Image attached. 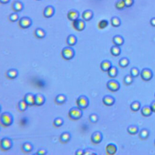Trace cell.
I'll return each mask as SVG.
<instances>
[{
	"label": "cell",
	"mask_w": 155,
	"mask_h": 155,
	"mask_svg": "<svg viewBox=\"0 0 155 155\" xmlns=\"http://www.w3.org/2000/svg\"><path fill=\"white\" fill-rule=\"evenodd\" d=\"M83 115V110L78 106L72 107L69 110V116L72 120H79L82 117Z\"/></svg>",
	"instance_id": "6da1fadb"
},
{
	"label": "cell",
	"mask_w": 155,
	"mask_h": 155,
	"mask_svg": "<svg viewBox=\"0 0 155 155\" xmlns=\"http://www.w3.org/2000/svg\"><path fill=\"white\" fill-rule=\"evenodd\" d=\"M61 54L63 58L66 60H70L75 57V51L71 47H65L62 50Z\"/></svg>",
	"instance_id": "7a4b0ae2"
},
{
	"label": "cell",
	"mask_w": 155,
	"mask_h": 155,
	"mask_svg": "<svg viewBox=\"0 0 155 155\" xmlns=\"http://www.w3.org/2000/svg\"><path fill=\"white\" fill-rule=\"evenodd\" d=\"M77 104L80 108L85 109L89 106V99L85 95H81L77 100Z\"/></svg>",
	"instance_id": "3957f363"
},
{
	"label": "cell",
	"mask_w": 155,
	"mask_h": 155,
	"mask_svg": "<svg viewBox=\"0 0 155 155\" xmlns=\"http://www.w3.org/2000/svg\"><path fill=\"white\" fill-rule=\"evenodd\" d=\"M140 75L142 79L145 81H149L152 79L153 73L152 70L148 68H145L140 72Z\"/></svg>",
	"instance_id": "277c9868"
},
{
	"label": "cell",
	"mask_w": 155,
	"mask_h": 155,
	"mask_svg": "<svg viewBox=\"0 0 155 155\" xmlns=\"http://www.w3.org/2000/svg\"><path fill=\"white\" fill-rule=\"evenodd\" d=\"M107 87L111 92H116L120 89L121 85L120 83L117 80L111 79L107 82Z\"/></svg>",
	"instance_id": "5b68a950"
},
{
	"label": "cell",
	"mask_w": 155,
	"mask_h": 155,
	"mask_svg": "<svg viewBox=\"0 0 155 155\" xmlns=\"http://www.w3.org/2000/svg\"><path fill=\"white\" fill-rule=\"evenodd\" d=\"M1 121L4 126H10L13 122L12 116L10 113L5 112L2 114L1 117Z\"/></svg>",
	"instance_id": "8992f818"
},
{
	"label": "cell",
	"mask_w": 155,
	"mask_h": 155,
	"mask_svg": "<svg viewBox=\"0 0 155 155\" xmlns=\"http://www.w3.org/2000/svg\"><path fill=\"white\" fill-rule=\"evenodd\" d=\"M19 24L20 28L23 29H27L31 26L32 21L29 17H24L20 19Z\"/></svg>",
	"instance_id": "52a82bcc"
},
{
	"label": "cell",
	"mask_w": 155,
	"mask_h": 155,
	"mask_svg": "<svg viewBox=\"0 0 155 155\" xmlns=\"http://www.w3.org/2000/svg\"><path fill=\"white\" fill-rule=\"evenodd\" d=\"M91 139L94 144L99 143L103 140V134L99 131H95L91 135Z\"/></svg>",
	"instance_id": "ba28073f"
},
{
	"label": "cell",
	"mask_w": 155,
	"mask_h": 155,
	"mask_svg": "<svg viewBox=\"0 0 155 155\" xmlns=\"http://www.w3.org/2000/svg\"><path fill=\"white\" fill-rule=\"evenodd\" d=\"M73 26L78 31H82L85 28V23L83 20L78 19L73 22Z\"/></svg>",
	"instance_id": "9c48e42d"
},
{
	"label": "cell",
	"mask_w": 155,
	"mask_h": 155,
	"mask_svg": "<svg viewBox=\"0 0 155 155\" xmlns=\"http://www.w3.org/2000/svg\"><path fill=\"white\" fill-rule=\"evenodd\" d=\"M79 17H80V13L75 9L70 10L67 14V17L68 19L72 22H74L78 19H79Z\"/></svg>",
	"instance_id": "30bf717a"
},
{
	"label": "cell",
	"mask_w": 155,
	"mask_h": 155,
	"mask_svg": "<svg viewBox=\"0 0 155 155\" xmlns=\"http://www.w3.org/2000/svg\"><path fill=\"white\" fill-rule=\"evenodd\" d=\"M46 102V98L41 93H37L35 95V105L37 106H41L44 104Z\"/></svg>",
	"instance_id": "8fae6325"
},
{
	"label": "cell",
	"mask_w": 155,
	"mask_h": 155,
	"mask_svg": "<svg viewBox=\"0 0 155 155\" xmlns=\"http://www.w3.org/2000/svg\"><path fill=\"white\" fill-rule=\"evenodd\" d=\"M115 99L111 95H106L103 98V103L107 106H111L115 103Z\"/></svg>",
	"instance_id": "7c38bea8"
},
{
	"label": "cell",
	"mask_w": 155,
	"mask_h": 155,
	"mask_svg": "<svg viewBox=\"0 0 155 155\" xmlns=\"http://www.w3.org/2000/svg\"><path fill=\"white\" fill-rule=\"evenodd\" d=\"M55 13V9L54 7L52 6H48L44 9V17L46 18H51L54 16Z\"/></svg>",
	"instance_id": "4fadbf2b"
},
{
	"label": "cell",
	"mask_w": 155,
	"mask_h": 155,
	"mask_svg": "<svg viewBox=\"0 0 155 155\" xmlns=\"http://www.w3.org/2000/svg\"><path fill=\"white\" fill-rule=\"evenodd\" d=\"M71 134L69 132H64L60 135V137H59V140L62 143L65 144L68 143L71 139Z\"/></svg>",
	"instance_id": "5bb4252c"
},
{
	"label": "cell",
	"mask_w": 155,
	"mask_h": 155,
	"mask_svg": "<svg viewBox=\"0 0 155 155\" xmlns=\"http://www.w3.org/2000/svg\"><path fill=\"white\" fill-rule=\"evenodd\" d=\"M117 150V147L115 144L109 143L106 147L107 154L112 155L115 154Z\"/></svg>",
	"instance_id": "9a60e30c"
},
{
	"label": "cell",
	"mask_w": 155,
	"mask_h": 155,
	"mask_svg": "<svg viewBox=\"0 0 155 155\" xmlns=\"http://www.w3.org/2000/svg\"><path fill=\"white\" fill-rule=\"evenodd\" d=\"M24 100L28 106H33L35 104V95L32 93L26 94Z\"/></svg>",
	"instance_id": "2e32d148"
},
{
	"label": "cell",
	"mask_w": 155,
	"mask_h": 155,
	"mask_svg": "<svg viewBox=\"0 0 155 155\" xmlns=\"http://www.w3.org/2000/svg\"><path fill=\"white\" fill-rule=\"evenodd\" d=\"M12 143L10 139L5 138L1 140V146L3 149H9L12 147Z\"/></svg>",
	"instance_id": "e0dca14e"
},
{
	"label": "cell",
	"mask_w": 155,
	"mask_h": 155,
	"mask_svg": "<svg viewBox=\"0 0 155 155\" xmlns=\"http://www.w3.org/2000/svg\"><path fill=\"white\" fill-rule=\"evenodd\" d=\"M93 13L92 11L90 10H87L83 13L82 18L86 21H89L93 17Z\"/></svg>",
	"instance_id": "ac0fdd59"
},
{
	"label": "cell",
	"mask_w": 155,
	"mask_h": 155,
	"mask_svg": "<svg viewBox=\"0 0 155 155\" xmlns=\"http://www.w3.org/2000/svg\"><path fill=\"white\" fill-rule=\"evenodd\" d=\"M12 7L14 11L16 12H21L23 9L24 5L22 1H16L13 4Z\"/></svg>",
	"instance_id": "d6986e66"
},
{
	"label": "cell",
	"mask_w": 155,
	"mask_h": 155,
	"mask_svg": "<svg viewBox=\"0 0 155 155\" xmlns=\"http://www.w3.org/2000/svg\"><path fill=\"white\" fill-rule=\"evenodd\" d=\"M112 63L109 60H104L101 63L100 67L102 71H108L111 66H112Z\"/></svg>",
	"instance_id": "ffe728a7"
},
{
	"label": "cell",
	"mask_w": 155,
	"mask_h": 155,
	"mask_svg": "<svg viewBox=\"0 0 155 155\" xmlns=\"http://www.w3.org/2000/svg\"><path fill=\"white\" fill-rule=\"evenodd\" d=\"M67 99V97L66 95H64V94H59L55 98V103L58 104H63L66 102Z\"/></svg>",
	"instance_id": "44dd1931"
},
{
	"label": "cell",
	"mask_w": 155,
	"mask_h": 155,
	"mask_svg": "<svg viewBox=\"0 0 155 155\" xmlns=\"http://www.w3.org/2000/svg\"><path fill=\"white\" fill-rule=\"evenodd\" d=\"M152 112H153L150 106H143L141 109V113L143 116L146 117H148L151 116Z\"/></svg>",
	"instance_id": "7402d4cb"
},
{
	"label": "cell",
	"mask_w": 155,
	"mask_h": 155,
	"mask_svg": "<svg viewBox=\"0 0 155 155\" xmlns=\"http://www.w3.org/2000/svg\"><path fill=\"white\" fill-rule=\"evenodd\" d=\"M109 74V76L111 78H115L118 75V70L117 67L115 66H111L110 68L107 71Z\"/></svg>",
	"instance_id": "603a6c76"
},
{
	"label": "cell",
	"mask_w": 155,
	"mask_h": 155,
	"mask_svg": "<svg viewBox=\"0 0 155 155\" xmlns=\"http://www.w3.org/2000/svg\"><path fill=\"white\" fill-rule=\"evenodd\" d=\"M112 41L115 45L120 47L124 43V39L121 36L117 35L113 37Z\"/></svg>",
	"instance_id": "cb8c5ba5"
},
{
	"label": "cell",
	"mask_w": 155,
	"mask_h": 155,
	"mask_svg": "<svg viewBox=\"0 0 155 155\" xmlns=\"http://www.w3.org/2000/svg\"><path fill=\"white\" fill-rule=\"evenodd\" d=\"M77 42V38L74 35H69L67 38V43L70 46H75Z\"/></svg>",
	"instance_id": "d4e9b609"
},
{
	"label": "cell",
	"mask_w": 155,
	"mask_h": 155,
	"mask_svg": "<svg viewBox=\"0 0 155 155\" xmlns=\"http://www.w3.org/2000/svg\"><path fill=\"white\" fill-rule=\"evenodd\" d=\"M35 35L39 39H42L46 36V32L43 29L38 28L35 31Z\"/></svg>",
	"instance_id": "484cf974"
},
{
	"label": "cell",
	"mask_w": 155,
	"mask_h": 155,
	"mask_svg": "<svg viewBox=\"0 0 155 155\" xmlns=\"http://www.w3.org/2000/svg\"><path fill=\"white\" fill-rule=\"evenodd\" d=\"M141 107V104L138 100H135L130 105V108L133 111H137L139 110Z\"/></svg>",
	"instance_id": "4316f807"
},
{
	"label": "cell",
	"mask_w": 155,
	"mask_h": 155,
	"mask_svg": "<svg viewBox=\"0 0 155 155\" xmlns=\"http://www.w3.org/2000/svg\"><path fill=\"white\" fill-rule=\"evenodd\" d=\"M149 135V131L146 128H143L141 130L139 136L140 138L142 140H146L148 138Z\"/></svg>",
	"instance_id": "83f0119b"
},
{
	"label": "cell",
	"mask_w": 155,
	"mask_h": 155,
	"mask_svg": "<svg viewBox=\"0 0 155 155\" xmlns=\"http://www.w3.org/2000/svg\"><path fill=\"white\" fill-rule=\"evenodd\" d=\"M111 53L113 56H119L121 52V50L120 48L119 47V46L114 45V46H112L111 48Z\"/></svg>",
	"instance_id": "f1b7e54d"
},
{
	"label": "cell",
	"mask_w": 155,
	"mask_h": 155,
	"mask_svg": "<svg viewBox=\"0 0 155 155\" xmlns=\"http://www.w3.org/2000/svg\"><path fill=\"white\" fill-rule=\"evenodd\" d=\"M127 131L130 134H137L139 132V128L136 125H130L127 127Z\"/></svg>",
	"instance_id": "f546056e"
},
{
	"label": "cell",
	"mask_w": 155,
	"mask_h": 155,
	"mask_svg": "<svg viewBox=\"0 0 155 155\" xmlns=\"http://www.w3.org/2000/svg\"><path fill=\"white\" fill-rule=\"evenodd\" d=\"M130 61L127 57H123L119 61V65L122 68L127 67L129 65Z\"/></svg>",
	"instance_id": "4dcf8cb0"
},
{
	"label": "cell",
	"mask_w": 155,
	"mask_h": 155,
	"mask_svg": "<svg viewBox=\"0 0 155 155\" xmlns=\"http://www.w3.org/2000/svg\"><path fill=\"white\" fill-rule=\"evenodd\" d=\"M134 78L131 75V74L127 75L124 77L123 81L126 85L128 86V85H131L133 83L134 81Z\"/></svg>",
	"instance_id": "1f68e13d"
},
{
	"label": "cell",
	"mask_w": 155,
	"mask_h": 155,
	"mask_svg": "<svg viewBox=\"0 0 155 155\" xmlns=\"http://www.w3.org/2000/svg\"><path fill=\"white\" fill-rule=\"evenodd\" d=\"M64 121L61 117H57L54 121L53 124L55 127H61L64 124Z\"/></svg>",
	"instance_id": "d6a6232c"
},
{
	"label": "cell",
	"mask_w": 155,
	"mask_h": 155,
	"mask_svg": "<svg viewBox=\"0 0 155 155\" xmlns=\"http://www.w3.org/2000/svg\"><path fill=\"white\" fill-rule=\"evenodd\" d=\"M141 71L138 68L136 67H133L130 70V74L134 78L138 77L140 74Z\"/></svg>",
	"instance_id": "836d02e7"
},
{
	"label": "cell",
	"mask_w": 155,
	"mask_h": 155,
	"mask_svg": "<svg viewBox=\"0 0 155 155\" xmlns=\"http://www.w3.org/2000/svg\"><path fill=\"white\" fill-rule=\"evenodd\" d=\"M111 24L114 27H118L121 25L120 20L117 17H113L111 19Z\"/></svg>",
	"instance_id": "e575fe53"
},
{
	"label": "cell",
	"mask_w": 155,
	"mask_h": 155,
	"mask_svg": "<svg viewBox=\"0 0 155 155\" xmlns=\"http://www.w3.org/2000/svg\"><path fill=\"white\" fill-rule=\"evenodd\" d=\"M7 75L8 76L9 78L14 79L17 77L18 75V72L16 70L11 69L8 71V72L7 73Z\"/></svg>",
	"instance_id": "d590c367"
},
{
	"label": "cell",
	"mask_w": 155,
	"mask_h": 155,
	"mask_svg": "<svg viewBox=\"0 0 155 155\" xmlns=\"http://www.w3.org/2000/svg\"><path fill=\"white\" fill-rule=\"evenodd\" d=\"M116 8L118 10H122L126 7L125 3L123 0H118L115 4Z\"/></svg>",
	"instance_id": "8d00e7d4"
},
{
	"label": "cell",
	"mask_w": 155,
	"mask_h": 155,
	"mask_svg": "<svg viewBox=\"0 0 155 155\" xmlns=\"http://www.w3.org/2000/svg\"><path fill=\"white\" fill-rule=\"evenodd\" d=\"M33 145L30 143H26L23 145V149L25 152H30L33 149Z\"/></svg>",
	"instance_id": "74e56055"
},
{
	"label": "cell",
	"mask_w": 155,
	"mask_h": 155,
	"mask_svg": "<svg viewBox=\"0 0 155 155\" xmlns=\"http://www.w3.org/2000/svg\"><path fill=\"white\" fill-rule=\"evenodd\" d=\"M97 152L93 148H85L84 149V154L85 155H97Z\"/></svg>",
	"instance_id": "f35d334b"
},
{
	"label": "cell",
	"mask_w": 155,
	"mask_h": 155,
	"mask_svg": "<svg viewBox=\"0 0 155 155\" xmlns=\"http://www.w3.org/2000/svg\"><path fill=\"white\" fill-rule=\"evenodd\" d=\"M89 119L91 122L93 123H96L98 122L99 119V116L96 113H92V114H90L89 116Z\"/></svg>",
	"instance_id": "ab89813d"
},
{
	"label": "cell",
	"mask_w": 155,
	"mask_h": 155,
	"mask_svg": "<svg viewBox=\"0 0 155 155\" xmlns=\"http://www.w3.org/2000/svg\"><path fill=\"white\" fill-rule=\"evenodd\" d=\"M109 25V22L106 20H102L99 22V28L100 29H104L107 28Z\"/></svg>",
	"instance_id": "60d3db41"
},
{
	"label": "cell",
	"mask_w": 155,
	"mask_h": 155,
	"mask_svg": "<svg viewBox=\"0 0 155 155\" xmlns=\"http://www.w3.org/2000/svg\"><path fill=\"white\" fill-rule=\"evenodd\" d=\"M9 19L11 22H16L19 19V16L17 12H14L9 16Z\"/></svg>",
	"instance_id": "b9f144b4"
},
{
	"label": "cell",
	"mask_w": 155,
	"mask_h": 155,
	"mask_svg": "<svg viewBox=\"0 0 155 155\" xmlns=\"http://www.w3.org/2000/svg\"><path fill=\"white\" fill-rule=\"evenodd\" d=\"M28 106V104L26 103L25 100H21L19 103V107L21 111H25L27 109Z\"/></svg>",
	"instance_id": "7bdbcfd3"
},
{
	"label": "cell",
	"mask_w": 155,
	"mask_h": 155,
	"mask_svg": "<svg viewBox=\"0 0 155 155\" xmlns=\"http://www.w3.org/2000/svg\"><path fill=\"white\" fill-rule=\"evenodd\" d=\"M47 153V151L45 148H41L38 150L36 154L39 155H46Z\"/></svg>",
	"instance_id": "ee69618b"
},
{
	"label": "cell",
	"mask_w": 155,
	"mask_h": 155,
	"mask_svg": "<svg viewBox=\"0 0 155 155\" xmlns=\"http://www.w3.org/2000/svg\"><path fill=\"white\" fill-rule=\"evenodd\" d=\"M126 7H130L133 4L134 0H123Z\"/></svg>",
	"instance_id": "f6af8a7d"
},
{
	"label": "cell",
	"mask_w": 155,
	"mask_h": 155,
	"mask_svg": "<svg viewBox=\"0 0 155 155\" xmlns=\"http://www.w3.org/2000/svg\"><path fill=\"white\" fill-rule=\"evenodd\" d=\"M84 154V149H79L75 151V155H83Z\"/></svg>",
	"instance_id": "bcb514c9"
},
{
	"label": "cell",
	"mask_w": 155,
	"mask_h": 155,
	"mask_svg": "<svg viewBox=\"0 0 155 155\" xmlns=\"http://www.w3.org/2000/svg\"><path fill=\"white\" fill-rule=\"evenodd\" d=\"M150 106L151 108L152 112H155V100L151 103Z\"/></svg>",
	"instance_id": "7dc6e473"
},
{
	"label": "cell",
	"mask_w": 155,
	"mask_h": 155,
	"mask_svg": "<svg viewBox=\"0 0 155 155\" xmlns=\"http://www.w3.org/2000/svg\"><path fill=\"white\" fill-rule=\"evenodd\" d=\"M10 1V0H0V3L3 4H7Z\"/></svg>",
	"instance_id": "c3c4849f"
},
{
	"label": "cell",
	"mask_w": 155,
	"mask_h": 155,
	"mask_svg": "<svg viewBox=\"0 0 155 155\" xmlns=\"http://www.w3.org/2000/svg\"><path fill=\"white\" fill-rule=\"evenodd\" d=\"M151 25L155 26V18H153L151 19Z\"/></svg>",
	"instance_id": "681fc988"
},
{
	"label": "cell",
	"mask_w": 155,
	"mask_h": 155,
	"mask_svg": "<svg viewBox=\"0 0 155 155\" xmlns=\"http://www.w3.org/2000/svg\"><path fill=\"white\" fill-rule=\"evenodd\" d=\"M154 143H155V141H154Z\"/></svg>",
	"instance_id": "f907efd6"
},
{
	"label": "cell",
	"mask_w": 155,
	"mask_h": 155,
	"mask_svg": "<svg viewBox=\"0 0 155 155\" xmlns=\"http://www.w3.org/2000/svg\"><path fill=\"white\" fill-rule=\"evenodd\" d=\"M0 110H1V107H0Z\"/></svg>",
	"instance_id": "816d5d0a"
},
{
	"label": "cell",
	"mask_w": 155,
	"mask_h": 155,
	"mask_svg": "<svg viewBox=\"0 0 155 155\" xmlns=\"http://www.w3.org/2000/svg\"><path fill=\"white\" fill-rule=\"evenodd\" d=\"M37 1H40V0H37Z\"/></svg>",
	"instance_id": "f5cc1de1"
},
{
	"label": "cell",
	"mask_w": 155,
	"mask_h": 155,
	"mask_svg": "<svg viewBox=\"0 0 155 155\" xmlns=\"http://www.w3.org/2000/svg\"></svg>",
	"instance_id": "db71d44e"
}]
</instances>
